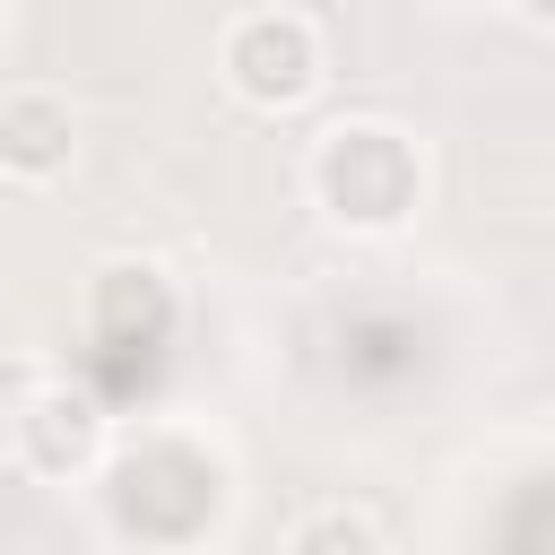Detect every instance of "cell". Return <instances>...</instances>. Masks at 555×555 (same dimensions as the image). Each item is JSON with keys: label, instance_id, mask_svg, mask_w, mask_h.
I'll return each mask as SVG.
<instances>
[{"label": "cell", "instance_id": "6da1fadb", "mask_svg": "<svg viewBox=\"0 0 555 555\" xmlns=\"http://www.w3.org/2000/svg\"><path fill=\"white\" fill-rule=\"evenodd\" d=\"M312 199L347 234H399L425 199V156L390 121H330L312 147Z\"/></svg>", "mask_w": 555, "mask_h": 555}, {"label": "cell", "instance_id": "7a4b0ae2", "mask_svg": "<svg viewBox=\"0 0 555 555\" xmlns=\"http://www.w3.org/2000/svg\"><path fill=\"white\" fill-rule=\"evenodd\" d=\"M217 69L251 113H295L321 87V26L304 9H243L217 43Z\"/></svg>", "mask_w": 555, "mask_h": 555}, {"label": "cell", "instance_id": "3957f363", "mask_svg": "<svg viewBox=\"0 0 555 555\" xmlns=\"http://www.w3.org/2000/svg\"><path fill=\"white\" fill-rule=\"evenodd\" d=\"M104 442H113V416H104V399H95V390H78V382H43V399H35V408H26V425L9 434L17 468L52 477V486L87 477V468L104 460Z\"/></svg>", "mask_w": 555, "mask_h": 555}, {"label": "cell", "instance_id": "277c9868", "mask_svg": "<svg viewBox=\"0 0 555 555\" xmlns=\"http://www.w3.org/2000/svg\"><path fill=\"white\" fill-rule=\"evenodd\" d=\"M69 156H78V113H69V95H52V87H17V95H0V182H61L69 173Z\"/></svg>", "mask_w": 555, "mask_h": 555}, {"label": "cell", "instance_id": "5b68a950", "mask_svg": "<svg viewBox=\"0 0 555 555\" xmlns=\"http://www.w3.org/2000/svg\"><path fill=\"white\" fill-rule=\"evenodd\" d=\"M286 555H382V529L338 503V512H312V520L286 538Z\"/></svg>", "mask_w": 555, "mask_h": 555}, {"label": "cell", "instance_id": "8992f818", "mask_svg": "<svg viewBox=\"0 0 555 555\" xmlns=\"http://www.w3.org/2000/svg\"><path fill=\"white\" fill-rule=\"evenodd\" d=\"M43 382H52V373H43L35 356H0V442L26 425V408L43 399Z\"/></svg>", "mask_w": 555, "mask_h": 555}, {"label": "cell", "instance_id": "52a82bcc", "mask_svg": "<svg viewBox=\"0 0 555 555\" xmlns=\"http://www.w3.org/2000/svg\"><path fill=\"white\" fill-rule=\"evenodd\" d=\"M512 9H520L529 26H555V0H512Z\"/></svg>", "mask_w": 555, "mask_h": 555}, {"label": "cell", "instance_id": "ba28073f", "mask_svg": "<svg viewBox=\"0 0 555 555\" xmlns=\"http://www.w3.org/2000/svg\"><path fill=\"white\" fill-rule=\"evenodd\" d=\"M442 9H486V0H442Z\"/></svg>", "mask_w": 555, "mask_h": 555}]
</instances>
